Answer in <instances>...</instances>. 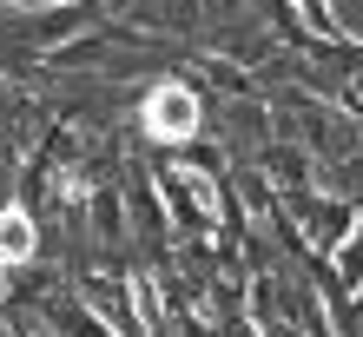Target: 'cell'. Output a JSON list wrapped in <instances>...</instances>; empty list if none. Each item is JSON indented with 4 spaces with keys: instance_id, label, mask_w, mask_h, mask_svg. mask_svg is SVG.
Returning a JSON list of instances; mask_svg holds the SVG:
<instances>
[{
    "instance_id": "1",
    "label": "cell",
    "mask_w": 363,
    "mask_h": 337,
    "mask_svg": "<svg viewBox=\"0 0 363 337\" xmlns=\"http://www.w3.org/2000/svg\"><path fill=\"white\" fill-rule=\"evenodd\" d=\"M145 119H152V133H159V139H185V133H191V119H199V106H191V93L165 87V93H152Z\"/></svg>"
},
{
    "instance_id": "2",
    "label": "cell",
    "mask_w": 363,
    "mask_h": 337,
    "mask_svg": "<svg viewBox=\"0 0 363 337\" xmlns=\"http://www.w3.org/2000/svg\"><path fill=\"white\" fill-rule=\"evenodd\" d=\"M27 245H33V238H27V219L7 212V219H0V258H20Z\"/></svg>"
}]
</instances>
